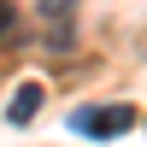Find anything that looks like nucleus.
I'll list each match as a JSON object with an SVG mask.
<instances>
[{
    "label": "nucleus",
    "instance_id": "nucleus-2",
    "mask_svg": "<svg viewBox=\"0 0 147 147\" xmlns=\"http://www.w3.org/2000/svg\"><path fill=\"white\" fill-rule=\"evenodd\" d=\"M41 100H47L41 82H18V94H12V106H6V124H30V118L41 112Z\"/></svg>",
    "mask_w": 147,
    "mask_h": 147
},
{
    "label": "nucleus",
    "instance_id": "nucleus-3",
    "mask_svg": "<svg viewBox=\"0 0 147 147\" xmlns=\"http://www.w3.org/2000/svg\"><path fill=\"white\" fill-rule=\"evenodd\" d=\"M12 30V0H0V35Z\"/></svg>",
    "mask_w": 147,
    "mask_h": 147
},
{
    "label": "nucleus",
    "instance_id": "nucleus-1",
    "mask_svg": "<svg viewBox=\"0 0 147 147\" xmlns=\"http://www.w3.org/2000/svg\"><path fill=\"white\" fill-rule=\"evenodd\" d=\"M136 106L129 100H106V106H77L71 112V136H82V141H124L129 129H136Z\"/></svg>",
    "mask_w": 147,
    "mask_h": 147
}]
</instances>
